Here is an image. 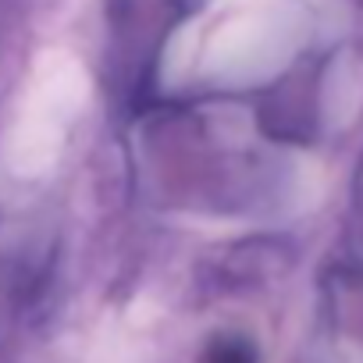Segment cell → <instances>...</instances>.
<instances>
[{
  "mask_svg": "<svg viewBox=\"0 0 363 363\" xmlns=\"http://www.w3.org/2000/svg\"><path fill=\"white\" fill-rule=\"evenodd\" d=\"M203 363H257V356H253L250 342H242V338H218L207 349Z\"/></svg>",
  "mask_w": 363,
  "mask_h": 363,
  "instance_id": "6da1fadb",
  "label": "cell"
}]
</instances>
